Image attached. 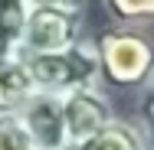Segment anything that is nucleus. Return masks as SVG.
Here are the masks:
<instances>
[{"mask_svg": "<svg viewBox=\"0 0 154 150\" xmlns=\"http://www.w3.org/2000/svg\"><path fill=\"white\" fill-rule=\"evenodd\" d=\"M98 78L112 91H148L154 85V39L144 30H108L95 39Z\"/></svg>", "mask_w": 154, "mask_h": 150, "instance_id": "f257e3e1", "label": "nucleus"}, {"mask_svg": "<svg viewBox=\"0 0 154 150\" xmlns=\"http://www.w3.org/2000/svg\"><path fill=\"white\" fill-rule=\"evenodd\" d=\"M23 62H26V72H30L36 91H43V95H59L62 98L69 91L102 85L95 43H85V39H79L75 46H66L59 52L26 56Z\"/></svg>", "mask_w": 154, "mask_h": 150, "instance_id": "f03ea898", "label": "nucleus"}, {"mask_svg": "<svg viewBox=\"0 0 154 150\" xmlns=\"http://www.w3.org/2000/svg\"><path fill=\"white\" fill-rule=\"evenodd\" d=\"M82 36V16L79 13H66L59 7L49 3H33L26 13V23L20 33V46L17 56H43V52H59L66 46H75Z\"/></svg>", "mask_w": 154, "mask_h": 150, "instance_id": "7ed1b4c3", "label": "nucleus"}, {"mask_svg": "<svg viewBox=\"0 0 154 150\" xmlns=\"http://www.w3.org/2000/svg\"><path fill=\"white\" fill-rule=\"evenodd\" d=\"M115 121V111H112V101L102 85L95 88H79L62 95V124H66V140H69V150L82 147L85 140H92L95 134Z\"/></svg>", "mask_w": 154, "mask_h": 150, "instance_id": "20e7f679", "label": "nucleus"}, {"mask_svg": "<svg viewBox=\"0 0 154 150\" xmlns=\"http://www.w3.org/2000/svg\"><path fill=\"white\" fill-rule=\"evenodd\" d=\"M17 114L23 118V124H26V131H30L36 150H69L66 124H62V98L59 95H43V91H36Z\"/></svg>", "mask_w": 154, "mask_h": 150, "instance_id": "39448f33", "label": "nucleus"}, {"mask_svg": "<svg viewBox=\"0 0 154 150\" xmlns=\"http://www.w3.org/2000/svg\"><path fill=\"white\" fill-rule=\"evenodd\" d=\"M36 95L26 62L23 59H0V118L3 114H17L26 101Z\"/></svg>", "mask_w": 154, "mask_h": 150, "instance_id": "423d86ee", "label": "nucleus"}, {"mask_svg": "<svg viewBox=\"0 0 154 150\" xmlns=\"http://www.w3.org/2000/svg\"><path fill=\"white\" fill-rule=\"evenodd\" d=\"M148 147H151V140H148L141 124L115 118L112 124H105L92 140H85L75 150H148Z\"/></svg>", "mask_w": 154, "mask_h": 150, "instance_id": "0eeeda50", "label": "nucleus"}, {"mask_svg": "<svg viewBox=\"0 0 154 150\" xmlns=\"http://www.w3.org/2000/svg\"><path fill=\"white\" fill-rule=\"evenodd\" d=\"M33 0H0V59H13ZM20 59V56H17Z\"/></svg>", "mask_w": 154, "mask_h": 150, "instance_id": "6e6552de", "label": "nucleus"}, {"mask_svg": "<svg viewBox=\"0 0 154 150\" xmlns=\"http://www.w3.org/2000/svg\"><path fill=\"white\" fill-rule=\"evenodd\" d=\"M102 10L115 30H141L154 23V0H102Z\"/></svg>", "mask_w": 154, "mask_h": 150, "instance_id": "1a4fd4ad", "label": "nucleus"}, {"mask_svg": "<svg viewBox=\"0 0 154 150\" xmlns=\"http://www.w3.org/2000/svg\"><path fill=\"white\" fill-rule=\"evenodd\" d=\"M0 150H36L20 114H3L0 118Z\"/></svg>", "mask_w": 154, "mask_h": 150, "instance_id": "9d476101", "label": "nucleus"}, {"mask_svg": "<svg viewBox=\"0 0 154 150\" xmlns=\"http://www.w3.org/2000/svg\"><path fill=\"white\" fill-rule=\"evenodd\" d=\"M141 127H144L148 140L154 144V88H148L141 98Z\"/></svg>", "mask_w": 154, "mask_h": 150, "instance_id": "9b49d317", "label": "nucleus"}, {"mask_svg": "<svg viewBox=\"0 0 154 150\" xmlns=\"http://www.w3.org/2000/svg\"><path fill=\"white\" fill-rule=\"evenodd\" d=\"M33 3H49V7H59L66 13H79V16H82V10H85L89 0H33Z\"/></svg>", "mask_w": 154, "mask_h": 150, "instance_id": "f8f14e48", "label": "nucleus"}, {"mask_svg": "<svg viewBox=\"0 0 154 150\" xmlns=\"http://www.w3.org/2000/svg\"><path fill=\"white\" fill-rule=\"evenodd\" d=\"M148 150H154V144H151V147H148Z\"/></svg>", "mask_w": 154, "mask_h": 150, "instance_id": "ddd939ff", "label": "nucleus"}, {"mask_svg": "<svg viewBox=\"0 0 154 150\" xmlns=\"http://www.w3.org/2000/svg\"><path fill=\"white\" fill-rule=\"evenodd\" d=\"M151 88H154V85H151Z\"/></svg>", "mask_w": 154, "mask_h": 150, "instance_id": "4468645a", "label": "nucleus"}]
</instances>
